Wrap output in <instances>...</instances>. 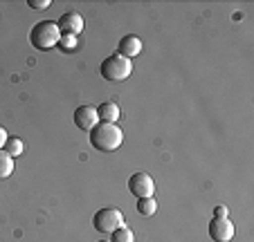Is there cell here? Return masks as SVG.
<instances>
[{
	"instance_id": "7",
	"label": "cell",
	"mask_w": 254,
	"mask_h": 242,
	"mask_svg": "<svg viewBox=\"0 0 254 242\" xmlns=\"http://www.w3.org/2000/svg\"><path fill=\"white\" fill-rule=\"evenodd\" d=\"M99 124V114H97V108H92V105H79L77 110H74V126H77L79 130H86V133H90L95 126Z\"/></svg>"
},
{
	"instance_id": "16",
	"label": "cell",
	"mask_w": 254,
	"mask_h": 242,
	"mask_svg": "<svg viewBox=\"0 0 254 242\" xmlns=\"http://www.w3.org/2000/svg\"><path fill=\"white\" fill-rule=\"evenodd\" d=\"M27 5L32 7V9H48L52 2H50V0H27Z\"/></svg>"
},
{
	"instance_id": "11",
	"label": "cell",
	"mask_w": 254,
	"mask_h": 242,
	"mask_svg": "<svg viewBox=\"0 0 254 242\" xmlns=\"http://www.w3.org/2000/svg\"><path fill=\"white\" fill-rule=\"evenodd\" d=\"M155 211H158V202H155L153 197H142V199H137V213L142 215V218H151Z\"/></svg>"
},
{
	"instance_id": "8",
	"label": "cell",
	"mask_w": 254,
	"mask_h": 242,
	"mask_svg": "<svg viewBox=\"0 0 254 242\" xmlns=\"http://www.w3.org/2000/svg\"><path fill=\"white\" fill-rule=\"evenodd\" d=\"M59 29H61V34H70V36H79V34L83 32V16L79 14V11H67V14H63L61 18H59Z\"/></svg>"
},
{
	"instance_id": "9",
	"label": "cell",
	"mask_w": 254,
	"mask_h": 242,
	"mask_svg": "<svg viewBox=\"0 0 254 242\" xmlns=\"http://www.w3.org/2000/svg\"><path fill=\"white\" fill-rule=\"evenodd\" d=\"M117 49H120V56H124V58H128L130 61L133 56L142 54V41H139L137 36H133V34H128V36H124L120 41Z\"/></svg>"
},
{
	"instance_id": "4",
	"label": "cell",
	"mask_w": 254,
	"mask_h": 242,
	"mask_svg": "<svg viewBox=\"0 0 254 242\" xmlns=\"http://www.w3.org/2000/svg\"><path fill=\"white\" fill-rule=\"evenodd\" d=\"M92 227L99 233H113L115 229L124 227V213L115 206H104L92 215Z\"/></svg>"
},
{
	"instance_id": "5",
	"label": "cell",
	"mask_w": 254,
	"mask_h": 242,
	"mask_svg": "<svg viewBox=\"0 0 254 242\" xmlns=\"http://www.w3.org/2000/svg\"><path fill=\"white\" fill-rule=\"evenodd\" d=\"M128 191H130V193H133L137 199H142V197H153V193H155V182H153V177H151L149 173L137 171V173H133V175L128 177Z\"/></svg>"
},
{
	"instance_id": "15",
	"label": "cell",
	"mask_w": 254,
	"mask_h": 242,
	"mask_svg": "<svg viewBox=\"0 0 254 242\" xmlns=\"http://www.w3.org/2000/svg\"><path fill=\"white\" fill-rule=\"evenodd\" d=\"M59 48H61L63 52H74V49L79 48V41H77V36H70V34H61V41H59Z\"/></svg>"
},
{
	"instance_id": "12",
	"label": "cell",
	"mask_w": 254,
	"mask_h": 242,
	"mask_svg": "<svg viewBox=\"0 0 254 242\" xmlns=\"http://www.w3.org/2000/svg\"><path fill=\"white\" fill-rule=\"evenodd\" d=\"M11 173H14V157L7 155V152L0 148V180H7Z\"/></svg>"
},
{
	"instance_id": "1",
	"label": "cell",
	"mask_w": 254,
	"mask_h": 242,
	"mask_svg": "<svg viewBox=\"0 0 254 242\" xmlns=\"http://www.w3.org/2000/svg\"><path fill=\"white\" fill-rule=\"evenodd\" d=\"M124 142V133L122 128H117V124H99L90 130V144L92 148H97L99 152H113L122 146Z\"/></svg>"
},
{
	"instance_id": "19",
	"label": "cell",
	"mask_w": 254,
	"mask_h": 242,
	"mask_svg": "<svg viewBox=\"0 0 254 242\" xmlns=\"http://www.w3.org/2000/svg\"><path fill=\"white\" fill-rule=\"evenodd\" d=\"M99 242H111V240H99Z\"/></svg>"
},
{
	"instance_id": "13",
	"label": "cell",
	"mask_w": 254,
	"mask_h": 242,
	"mask_svg": "<svg viewBox=\"0 0 254 242\" xmlns=\"http://www.w3.org/2000/svg\"><path fill=\"white\" fill-rule=\"evenodd\" d=\"M2 150H5L7 155H11V157H20L23 155V150H25V146H23V142H20L18 137H9Z\"/></svg>"
},
{
	"instance_id": "2",
	"label": "cell",
	"mask_w": 254,
	"mask_h": 242,
	"mask_svg": "<svg viewBox=\"0 0 254 242\" xmlns=\"http://www.w3.org/2000/svg\"><path fill=\"white\" fill-rule=\"evenodd\" d=\"M59 41H61V29H59L57 20H41L29 32V43L43 52L59 48Z\"/></svg>"
},
{
	"instance_id": "10",
	"label": "cell",
	"mask_w": 254,
	"mask_h": 242,
	"mask_svg": "<svg viewBox=\"0 0 254 242\" xmlns=\"http://www.w3.org/2000/svg\"><path fill=\"white\" fill-rule=\"evenodd\" d=\"M97 114H99V121H104V124H115L117 119L122 117V110L115 101H104L97 108Z\"/></svg>"
},
{
	"instance_id": "18",
	"label": "cell",
	"mask_w": 254,
	"mask_h": 242,
	"mask_svg": "<svg viewBox=\"0 0 254 242\" xmlns=\"http://www.w3.org/2000/svg\"><path fill=\"white\" fill-rule=\"evenodd\" d=\"M7 139H9V135H7V130L2 128V126H0V148H5Z\"/></svg>"
},
{
	"instance_id": "6",
	"label": "cell",
	"mask_w": 254,
	"mask_h": 242,
	"mask_svg": "<svg viewBox=\"0 0 254 242\" xmlns=\"http://www.w3.org/2000/svg\"><path fill=\"white\" fill-rule=\"evenodd\" d=\"M236 233V227L230 222V218H214L209 222V238L214 242H230Z\"/></svg>"
},
{
	"instance_id": "17",
	"label": "cell",
	"mask_w": 254,
	"mask_h": 242,
	"mask_svg": "<svg viewBox=\"0 0 254 242\" xmlns=\"http://www.w3.org/2000/svg\"><path fill=\"white\" fill-rule=\"evenodd\" d=\"M227 213H230L227 206H216L214 209V218H227Z\"/></svg>"
},
{
	"instance_id": "14",
	"label": "cell",
	"mask_w": 254,
	"mask_h": 242,
	"mask_svg": "<svg viewBox=\"0 0 254 242\" xmlns=\"http://www.w3.org/2000/svg\"><path fill=\"white\" fill-rule=\"evenodd\" d=\"M111 242H135V236L128 227H120L111 233Z\"/></svg>"
},
{
	"instance_id": "3",
	"label": "cell",
	"mask_w": 254,
	"mask_h": 242,
	"mask_svg": "<svg viewBox=\"0 0 254 242\" xmlns=\"http://www.w3.org/2000/svg\"><path fill=\"white\" fill-rule=\"evenodd\" d=\"M99 72L106 81H126L130 76V72H133V63L128 58L120 56V54H113V56H108L101 63Z\"/></svg>"
}]
</instances>
